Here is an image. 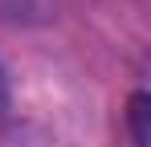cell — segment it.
<instances>
[{
  "mask_svg": "<svg viewBox=\"0 0 151 147\" xmlns=\"http://www.w3.org/2000/svg\"><path fill=\"white\" fill-rule=\"evenodd\" d=\"M143 119H147V94H135V98H131V131H135V147H147Z\"/></svg>",
  "mask_w": 151,
  "mask_h": 147,
  "instance_id": "obj_1",
  "label": "cell"
},
{
  "mask_svg": "<svg viewBox=\"0 0 151 147\" xmlns=\"http://www.w3.org/2000/svg\"><path fill=\"white\" fill-rule=\"evenodd\" d=\"M4 110H8V82H4V70H0V119H4Z\"/></svg>",
  "mask_w": 151,
  "mask_h": 147,
  "instance_id": "obj_2",
  "label": "cell"
}]
</instances>
